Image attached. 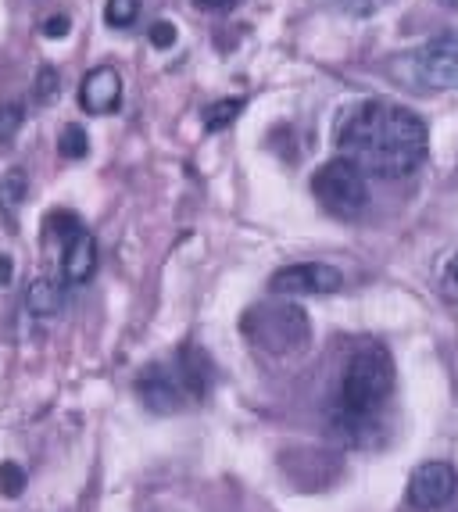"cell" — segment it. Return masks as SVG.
Here are the masks:
<instances>
[{"instance_id":"1","label":"cell","mask_w":458,"mask_h":512,"mask_svg":"<svg viewBox=\"0 0 458 512\" xmlns=\"http://www.w3.org/2000/svg\"><path fill=\"white\" fill-rule=\"evenodd\" d=\"M340 158L355 162L365 176L401 180L412 176L430 154V129L405 104L369 97L340 111L337 119Z\"/></svg>"},{"instance_id":"2","label":"cell","mask_w":458,"mask_h":512,"mask_svg":"<svg viewBox=\"0 0 458 512\" xmlns=\"http://www.w3.org/2000/svg\"><path fill=\"white\" fill-rule=\"evenodd\" d=\"M394 391V362L387 348L365 344L348 359L333 394V423L340 430H369Z\"/></svg>"},{"instance_id":"3","label":"cell","mask_w":458,"mask_h":512,"mask_svg":"<svg viewBox=\"0 0 458 512\" xmlns=\"http://www.w3.org/2000/svg\"><path fill=\"white\" fill-rule=\"evenodd\" d=\"M201 355L190 348L179 351V359L172 366H151L140 376V398L151 405L154 412H179L183 405L201 402L208 394V369L201 366Z\"/></svg>"},{"instance_id":"4","label":"cell","mask_w":458,"mask_h":512,"mask_svg":"<svg viewBox=\"0 0 458 512\" xmlns=\"http://www.w3.org/2000/svg\"><path fill=\"white\" fill-rule=\"evenodd\" d=\"M315 201L337 219H355L369 201V176L348 158H333L312 176Z\"/></svg>"},{"instance_id":"5","label":"cell","mask_w":458,"mask_h":512,"mask_svg":"<svg viewBox=\"0 0 458 512\" xmlns=\"http://www.w3.org/2000/svg\"><path fill=\"white\" fill-rule=\"evenodd\" d=\"M51 230L61 237V248H65V258H61V273H65L68 283H86L97 269V240L94 233L86 230L79 215L72 212H54Z\"/></svg>"},{"instance_id":"6","label":"cell","mask_w":458,"mask_h":512,"mask_svg":"<svg viewBox=\"0 0 458 512\" xmlns=\"http://www.w3.org/2000/svg\"><path fill=\"white\" fill-rule=\"evenodd\" d=\"M455 491H458L455 466L441 459L423 462V466H416V473L408 477V502L423 512L444 509V505L455 498Z\"/></svg>"},{"instance_id":"7","label":"cell","mask_w":458,"mask_h":512,"mask_svg":"<svg viewBox=\"0 0 458 512\" xmlns=\"http://www.w3.org/2000/svg\"><path fill=\"white\" fill-rule=\"evenodd\" d=\"M412 76L423 86H458V36H437L412 51Z\"/></svg>"},{"instance_id":"8","label":"cell","mask_w":458,"mask_h":512,"mask_svg":"<svg viewBox=\"0 0 458 512\" xmlns=\"http://www.w3.org/2000/svg\"><path fill=\"white\" fill-rule=\"evenodd\" d=\"M340 287H344V276L326 262H297L272 276V291L294 294V298H308V294H337Z\"/></svg>"},{"instance_id":"9","label":"cell","mask_w":458,"mask_h":512,"mask_svg":"<svg viewBox=\"0 0 458 512\" xmlns=\"http://www.w3.org/2000/svg\"><path fill=\"white\" fill-rule=\"evenodd\" d=\"M119 101H122L119 72L108 69V65L86 72L83 86H79V104H83V111H90V115H111V111L119 108Z\"/></svg>"},{"instance_id":"10","label":"cell","mask_w":458,"mask_h":512,"mask_svg":"<svg viewBox=\"0 0 458 512\" xmlns=\"http://www.w3.org/2000/svg\"><path fill=\"white\" fill-rule=\"evenodd\" d=\"M29 183H26V172L22 169H11L0 176V205L8 208L11 215L18 212V205H22V197H26Z\"/></svg>"},{"instance_id":"11","label":"cell","mask_w":458,"mask_h":512,"mask_svg":"<svg viewBox=\"0 0 458 512\" xmlns=\"http://www.w3.org/2000/svg\"><path fill=\"white\" fill-rule=\"evenodd\" d=\"M26 301H29L33 312H40V316H51V312H58V305H61V298H58V291H54L51 280H36L33 287H29Z\"/></svg>"},{"instance_id":"12","label":"cell","mask_w":458,"mask_h":512,"mask_svg":"<svg viewBox=\"0 0 458 512\" xmlns=\"http://www.w3.org/2000/svg\"><path fill=\"white\" fill-rule=\"evenodd\" d=\"M58 151H61V158H68V162H79V158H86V151H90V144H86V129L83 126H65V129H61Z\"/></svg>"},{"instance_id":"13","label":"cell","mask_w":458,"mask_h":512,"mask_svg":"<svg viewBox=\"0 0 458 512\" xmlns=\"http://www.w3.org/2000/svg\"><path fill=\"white\" fill-rule=\"evenodd\" d=\"M240 108H244V97H233V101H219L212 111H208V115H204V129H208V133H219L222 126H229V122L237 119Z\"/></svg>"},{"instance_id":"14","label":"cell","mask_w":458,"mask_h":512,"mask_svg":"<svg viewBox=\"0 0 458 512\" xmlns=\"http://www.w3.org/2000/svg\"><path fill=\"white\" fill-rule=\"evenodd\" d=\"M136 11H140L136 0H108V4H104V22H108L111 29H126L136 22Z\"/></svg>"},{"instance_id":"15","label":"cell","mask_w":458,"mask_h":512,"mask_svg":"<svg viewBox=\"0 0 458 512\" xmlns=\"http://www.w3.org/2000/svg\"><path fill=\"white\" fill-rule=\"evenodd\" d=\"M441 294L458 305V251H451V258L441 269Z\"/></svg>"},{"instance_id":"16","label":"cell","mask_w":458,"mask_h":512,"mask_svg":"<svg viewBox=\"0 0 458 512\" xmlns=\"http://www.w3.org/2000/svg\"><path fill=\"white\" fill-rule=\"evenodd\" d=\"M22 484H26V473L18 470L15 462H4V466H0V491H4V495H22Z\"/></svg>"},{"instance_id":"17","label":"cell","mask_w":458,"mask_h":512,"mask_svg":"<svg viewBox=\"0 0 458 512\" xmlns=\"http://www.w3.org/2000/svg\"><path fill=\"white\" fill-rule=\"evenodd\" d=\"M58 86H61V83H58V72H54L51 65H47V69H40V76H36V90H33V97H36V101L47 104L54 94H58Z\"/></svg>"},{"instance_id":"18","label":"cell","mask_w":458,"mask_h":512,"mask_svg":"<svg viewBox=\"0 0 458 512\" xmlns=\"http://www.w3.org/2000/svg\"><path fill=\"white\" fill-rule=\"evenodd\" d=\"M22 119H26L22 104H4V108H0V140H8L11 133L22 126Z\"/></svg>"},{"instance_id":"19","label":"cell","mask_w":458,"mask_h":512,"mask_svg":"<svg viewBox=\"0 0 458 512\" xmlns=\"http://www.w3.org/2000/svg\"><path fill=\"white\" fill-rule=\"evenodd\" d=\"M147 36H151L154 47H172V43H176V26H172V22H154V26L147 29Z\"/></svg>"},{"instance_id":"20","label":"cell","mask_w":458,"mask_h":512,"mask_svg":"<svg viewBox=\"0 0 458 512\" xmlns=\"http://www.w3.org/2000/svg\"><path fill=\"white\" fill-rule=\"evenodd\" d=\"M43 36H68V18L65 15H54V18H47V22H43Z\"/></svg>"},{"instance_id":"21","label":"cell","mask_w":458,"mask_h":512,"mask_svg":"<svg viewBox=\"0 0 458 512\" xmlns=\"http://www.w3.org/2000/svg\"><path fill=\"white\" fill-rule=\"evenodd\" d=\"M201 8H212V11H226V8H237L240 0H197Z\"/></svg>"},{"instance_id":"22","label":"cell","mask_w":458,"mask_h":512,"mask_svg":"<svg viewBox=\"0 0 458 512\" xmlns=\"http://www.w3.org/2000/svg\"><path fill=\"white\" fill-rule=\"evenodd\" d=\"M11 273H15V265H11V258H8V255H0V287H4V283H11Z\"/></svg>"}]
</instances>
